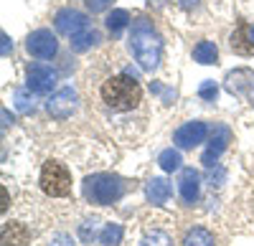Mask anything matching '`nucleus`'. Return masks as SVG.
I'll return each mask as SVG.
<instances>
[{
    "instance_id": "nucleus-1",
    "label": "nucleus",
    "mask_w": 254,
    "mask_h": 246,
    "mask_svg": "<svg viewBox=\"0 0 254 246\" xmlns=\"http://www.w3.org/2000/svg\"><path fill=\"white\" fill-rule=\"evenodd\" d=\"M130 51L132 56L140 61V66L145 71H153L160 61V51H163V41L158 36V31L153 28V23L147 18H137L132 23V36H130Z\"/></svg>"
},
{
    "instance_id": "nucleus-2",
    "label": "nucleus",
    "mask_w": 254,
    "mask_h": 246,
    "mask_svg": "<svg viewBox=\"0 0 254 246\" xmlns=\"http://www.w3.org/2000/svg\"><path fill=\"white\" fill-rule=\"evenodd\" d=\"M102 99L107 101L110 109H117V112H130L140 104L142 99V89L140 84L130 76V74H120V76H112L102 84Z\"/></svg>"
},
{
    "instance_id": "nucleus-3",
    "label": "nucleus",
    "mask_w": 254,
    "mask_h": 246,
    "mask_svg": "<svg viewBox=\"0 0 254 246\" xmlns=\"http://www.w3.org/2000/svg\"><path fill=\"white\" fill-rule=\"evenodd\" d=\"M84 196L92 203H97V206H110V203H115L122 196V180L107 173L89 175L84 180Z\"/></svg>"
},
{
    "instance_id": "nucleus-4",
    "label": "nucleus",
    "mask_w": 254,
    "mask_h": 246,
    "mask_svg": "<svg viewBox=\"0 0 254 246\" xmlns=\"http://www.w3.org/2000/svg\"><path fill=\"white\" fill-rule=\"evenodd\" d=\"M41 188L46 196L61 198L71 193V175L69 170L61 165V162H46L44 170H41Z\"/></svg>"
},
{
    "instance_id": "nucleus-5",
    "label": "nucleus",
    "mask_w": 254,
    "mask_h": 246,
    "mask_svg": "<svg viewBox=\"0 0 254 246\" xmlns=\"http://www.w3.org/2000/svg\"><path fill=\"white\" fill-rule=\"evenodd\" d=\"M26 49H28V53L36 56V58H51V56H56L59 44H56V36H54L51 31L38 28V31H33V33L28 36Z\"/></svg>"
},
{
    "instance_id": "nucleus-6",
    "label": "nucleus",
    "mask_w": 254,
    "mask_h": 246,
    "mask_svg": "<svg viewBox=\"0 0 254 246\" xmlns=\"http://www.w3.org/2000/svg\"><path fill=\"white\" fill-rule=\"evenodd\" d=\"M76 92L71 89V87H64V89H59L51 99H49V104H46V109H49V114L54 117V119H66V117H71V112L76 109Z\"/></svg>"
},
{
    "instance_id": "nucleus-7",
    "label": "nucleus",
    "mask_w": 254,
    "mask_h": 246,
    "mask_svg": "<svg viewBox=\"0 0 254 246\" xmlns=\"http://www.w3.org/2000/svg\"><path fill=\"white\" fill-rule=\"evenodd\" d=\"M206 135H208L206 122H188V125L178 127V132L173 135V142L181 150H190V148L201 145V142L206 140Z\"/></svg>"
},
{
    "instance_id": "nucleus-8",
    "label": "nucleus",
    "mask_w": 254,
    "mask_h": 246,
    "mask_svg": "<svg viewBox=\"0 0 254 246\" xmlns=\"http://www.w3.org/2000/svg\"><path fill=\"white\" fill-rule=\"evenodd\" d=\"M87 23H89L87 15L79 13V10H74V8H64V10H59L56 18H54L56 31L64 33V36H76V33H81L84 28H87Z\"/></svg>"
},
{
    "instance_id": "nucleus-9",
    "label": "nucleus",
    "mask_w": 254,
    "mask_h": 246,
    "mask_svg": "<svg viewBox=\"0 0 254 246\" xmlns=\"http://www.w3.org/2000/svg\"><path fill=\"white\" fill-rule=\"evenodd\" d=\"M231 142V130L226 125H216L214 127V135H211V145L206 148V152L201 155V162L206 168H214V162L219 160V155L229 148Z\"/></svg>"
},
{
    "instance_id": "nucleus-10",
    "label": "nucleus",
    "mask_w": 254,
    "mask_h": 246,
    "mask_svg": "<svg viewBox=\"0 0 254 246\" xmlns=\"http://www.w3.org/2000/svg\"><path fill=\"white\" fill-rule=\"evenodd\" d=\"M56 87V71L46 64H33L28 69V89L36 94H49Z\"/></svg>"
},
{
    "instance_id": "nucleus-11",
    "label": "nucleus",
    "mask_w": 254,
    "mask_h": 246,
    "mask_svg": "<svg viewBox=\"0 0 254 246\" xmlns=\"http://www.w3.org/2000/svg\"><path fill=\"white\" fill-rule=\"evenodd\" d=\"M229 44H231V51L239 53V56H254V41H252V33H249L247 23H239V28L231 33Z\"/></svg>"
},
{
    "instance_id": "nucleus-12",
    "label": "nucleus",
    "mask_w": 254,
    "mask_h": 246,
    "mask_svg": "<svg viewBox=\"0 0 254 246\" xmlns=\"http://www.w3.org/2000/svg\"><path fill=\"white\" fill-rule=\"evenodd\" d=\"M201 178H198V173L193 170V168H186L183 173H181V198L186 200V203H193L196 198H198V191H201V183H198Z\"/></svg>"
},
{
    "instance_id": "nucleus-13",
    "label": "nucleus",
    "mask_w": 254,
    "mask_h": 246,
    "mask_svg": "<svg viewBox=\"0 0 254 246\" xmlns=\"http://www.w3.org/2000/svg\"><path fill=\"white\" fill-rule=\"evenodd\" d=\"M145 196L153 206H163V203H168V198H171V183L165 178H153L145 188Z\"/></svg>"
},
{
    "instance_id": "nucleus-14",
    "label": "nucleus",
    "mask_w": 254,
    "mask_h": 246,
    "mask_svg": "<svg viewBox=\"0 0 254 246\" xmlns=\"http://www.w3.org/2000/svg\"><path fill=\"white\" fill-rule=\"evenodd\" d=\"M28 236L31 234L23 223H5L3 226V246H23Z\"/></svg>"
},
{
    "instance_id": "nucleus-15",
    "label": "nucleus",
    "mask_w": 254,
    "mask_h": 246,
    "mask_svg": "<svg viewBox=\"0 0 254 246\" xmlns=\"http://www.w3.org/2000/svg\"><path fill=\"white\" fill-rule=\"evenodd\" d=\"M97 41H99V31H94V28H84L81 33L71 36V49H74L76 53H81V51H87V49L97 46Z\"/></svg>"
},
{
    "instance_id": "nucleus-16",
    "label": "nucleus",
    "mask_w": 254,
    "mask_h": 246,
    "mask_svg": "<svg viewBox=\"0 0 254 246\" xmlns=\"http://www.w3.org/2000/svg\"><path fill=\"white\" fill-rule=\"evenodd\" d=\"M183 246H216L214 236H211V231L196 226V229H190L183 239Z\"/></svg>"
},
{
    "instance_id": "nucleus-17",
    "label": "nucleus",
    "mask_w": 254,
    "mask_h": 246,
    "mask_svg": "<svg viewBox=\"0 0 254 246\" xmlns=\"http://www.w3.org/2000/svg\"><path fill=\"white\" fill-rule=\"evenodd\" d=\"M193 58L198 61V64H214V61L219 58V49L214 41H201V44L193 49Z\"/></svg>"
},
{
    "instance_id": "nucleus-18",
    "label": "nucleus",
    "mask_w": 254,
    "mask_h": 246,
    "mask_svg": "<svg viewBox=\"0 0 254 246\" xmlns=\"http://www.w3.org/2000/svg\"><path fill=\"white\" fill-rule=\"evenodd\" d=\"M158 162H160V168L165 170V173H173V170H178L181 168V152L178 150H173V148H168V150H163L160 152V157H158Z\"/></svg>"
},
{
    "instance_id": "nucleus-19",
    "label": "nucleus",
    "mask_w": 254,
    "mask_h": 246,
    "mask_svg": "<svg viewBox=\"0 0 254 246\" xmlns=\"http://www.w3.org/2000/svg\"><path fill=\"white\" fill-rule=\"evenodd\" d=\"M99 241H102V246H117L122 241V226L120 223H107L99 234Z\"/></svg>"
},
{
    "instance_id": "nucleus-20",
    "label": "nucleus",
    "mask_w": 254,
    "mask_h": 246,
    "mask_svg": "<svg viewBox=\"0 0 254 246\" xmlns=\"http://www.w3.org/2000/svg\"><path fill=\"white\" fill-rule=\"evenodd\" d=\"M127 23H130V13H127V10H112L110 13V18H107V28L112 31V33H120Z\"/></svg>"
},
{
    "instance_id": "nucleus-21",
    "label": "nucleus",
    "mask_w": 254,
    "mask_h": 246,
    "mask_svg": "<svg viewBox=\"0 0 254 246\" xmlns=\"http://www.w3.org/2000/svg\"><path fill=\"white\" fill-rule=\"evenodd\" d=\"M140 246H173V239L165 231H150V234H145Z\"/></svg>"
},
{
    "instance_id": "nucleus-22",
    "label": "nucleus",
    "mask_w": 254,
    "mask_h": 246,
    "mask_svg": "<svg viewBox=\"0 0 254 246\" xmlns=\"http://www.w3.org/2000/svg\"><path fill=\"white\" fill-rule=\"evenodd\" d=\"M13 99H15V107H18V112H26V114H28V112H33V109H36L33 99L28 97V92H26V89H18Z\"/></svg>"
},
{
    "instance_id": "nucleus-23",
    "label": "nucleus",
    "mask_w": 254,
    "mask_h": 246,
    "mask_svg": "<svg viewBox=\"0 0 254 246\" xmlns=\"http://www.w3.org/2000/svg\"><path fill=\"white\" fill-rule=\"evenodd\" d=\"M219 94V87H216V81H203V84L198 87V97L206 99V101H214Z\"/></svg>"
},
{
    "instance_id": "nucleus-24",
    "label": "nucleus",
    "mask_w": 254,
    "mask_h": 246,
    "mask_svg": "<svg viewBox=\"0 0 254 246\" xmlns=\"http://www.w3.org/2000/svg\"><path fill=\"white\" fill-rule=\"evenodd\" d=\"M79 236H81V241L89 244V241L97 236V221H84L81 229H79Z\"/></svg>"
},
{
    "instance_id": "nucleus-25",
    "label": "nucleus",
    "mask_w": 254,
    "mask_h": 246,
    "mask_svg": "<svg viewBox=\"0 0 254 246\" xmlns=\"http://www.w3.org/2000/svg\"><path fill=\"white\" fill-rule=\"evenodd\" d=\"M112 3V0H87V5H89V10L92 13H99V10H104V8H107Z\"/></svg>"
},
{
    "instance_id": "nucleus-26",
    "label": "nucleus",
    "mask_w": 254,
    "mask_h": 246,
    "mask_svg": "<svg viewBox=\"0 0 254 246\" xmlns=\"http://www.w3.org/2000/svg\"><path fill=\"white\" fill-rule=\"evenodd\" d=\"M49 246H74V244H71V239H69V236L59 234V236H54V239H51V244H49Z\"/></svg>"
},
{
    "instance_id": "nucleus-27",
    "label": "nucleus",
    "mask_w": 254,
    "mask_h": 246,
    "mask_svg": "<svg viewBox=\"0 0 254 246\" xmlns=\"http://www.w3.org/2000/svg\"><path fill=\"white\" fill-rule=\"evenodd\" d=\"M0 41H3V56H8V53H10V49H13L10 38H8V33H3V36H0Z\"/></svg>"
},
{
    "instance_id": "nucleus-28",
    "label": "nucleus",
    "mask_w": 254,
    "mask_h": 246,
    "mask_svg": "<svg viewBox=\"0 0 254 246\" xmlns=\"http://www.w3.org/2000/svg\"><path fill=\"white\" fill-rule=\"evenodd\" d=\"M178 3H181V8L190 10V8H196V5H198V0H178Z\"/></svg>"
},
{
    "instance_id": "nucleus-29",
    "label": "nucleus",
    "mask_w": 254,
    "mask_h": 246,
    "mask_svg": "<svg viewBox=\"0 0 254 246\" xmlns=\"http://www.w3.org/2000/svg\"><path fill=\"white\" fill-rule=\"evenodd\" d=\"M3 119H5V122H3V127H8V125H10V122H13V117L8 114V109H3Z\"/></svg>"
},
{
    "instance_id": "nucleus-30",
    "label": "nucleus",
    "mask_w": 254,
    "mask_h": 246,
    "mask_svg": "<svg viewBox=\"0 0 254 246\" xmlns=\"http://www.w3.org/2000/svg\"><path fill=\"white\" fill-rule=\"evenodd\" d=\"M147 3H150L153 8H163V5H165V0H147Z\"/></svg>"
},
{
    "instance_id": "nucleus-31",
    "label": "nucleus",
    "mask_w": 254,
    "mask_h": 246,
    "mask_svg": "<svg viewBox=\"0 0 254 246\" xmlns=\"http://www.w3.org/2000/svg\"><path fill=\"white\" fill-rule=\"evenodd\" d=\"M249 101H252V104H254V92H252V94H249Z\"/></svg>"
},
{
    "instance_id": "nucleus-32",
    "label": "nucleus",
    "mask_w": 254,
    "mask_h": 246,
    "mask_svg": "<svg viewBox=\"0 0 254 246\" xmlns=\"http://www.w3.org/2000/svg\"><path fill=\"white\" fill-rule=\"evenodd\" d=\"M249 33H252V41H254V26H252V28H249Z\"/></svg>"
}]
</instances>
